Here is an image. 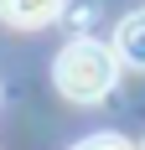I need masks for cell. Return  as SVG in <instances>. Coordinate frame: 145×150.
Returning <instances> with one entry per match:
<instances>
[{"label": "cell", "instance_id": "4", "mask_svg": "<svg viewBox=\"0 0 145 150\" xmlns=\"http://www.w3.org/2000/svg\"><path fill=\"white\" fill-rule=\"evenodd\" d=\"M72 150H135V145H130L124 135H109V129H104V135H88V140H78Z\"/></svg>", "mask_w": 145, "mask_h": 150}, {"label": "cell", "instance_id": "5", "mask_svg": "<svg viewBox=\"0 0 145 150\" xmlns=\"http://www.w3.org/2000/svg\"><path fill=\"white\" fill-rule=\"evenodd\" d=\"M140 150H145V145H140Z\"/></svg>", "mask_w": 145, "mask_h": 150}, {"label": "cell", "instance_id": "2", "mask_svg": "<svg viewBox=\"0 0 145 150\" xmlns=\"http://www.w3.org/2000/svg\"><path fill=\"white\" fill-rule=\"evenodd\" d=\"M62 5L68 0H0V21L16 31H42L62 16Z\"/></svg>", "mask_w": 145, "mask_h": 150}, {"label": "cell", "instance_id": "3", "mask_svg": "<svg viewBox=\"0 0 145 150\" xmlns=\"http://www.w3.org/2000/svg\"><path fill=\"white\" fill-rule=\"evenodd\" d=\"M114 57L135 73H145V11H130L114 31Z\"/></svg>", "mask_w": 145, "mask_h": 150}, {"label": "cell", "instance_id": "1", "mask_svg": "<svg viewBox=\"0 0 145 150\" xmlns=\"http://www.w3.org/2000/svg\"><path fill=\"white\" fill-rule=\"evenodd\" d=\"M114 78H119V57L104 42H93V36L68 42L57 52V62H52V83H57V93L68 104H99V98H109Z\"/></svg>", "mask_w": 145, "mask_h": 150}]
</instances>
